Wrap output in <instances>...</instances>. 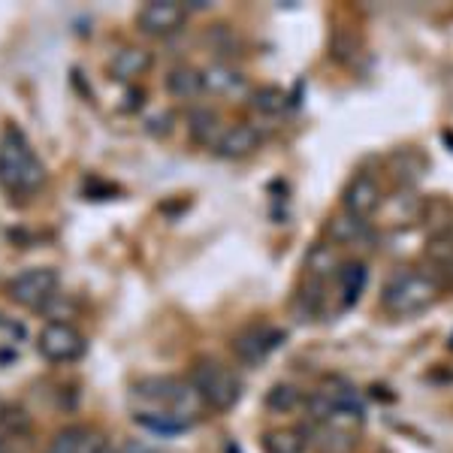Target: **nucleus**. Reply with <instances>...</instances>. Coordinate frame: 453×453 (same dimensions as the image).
Segmentation results:
<instances>
[{
  "instance_id": "nucleus-17",
  "label": "nucleus",
  "mask_w": 453,
  "mask_h": 453,
  "mask_svg": "<svg viewBox=\"0 0 453 453\" xmlns=\"http://www.w3.org/2000/svg\"><path fill=\"white\" fill-rule=\"evenodd\" d=\"M100 441L104 438H97L88 426H67L52 438L46 453H94Z\"/></svg>"
},
{
  "instance_id": "nucleus-23",
  "label": "nucleus",
  "mask_w": 453,
  "mask_h": 453,
  "mask_svg": "<svg viewBox=\"0 0 453 453\" xmlns=\"http://www.w3.org/2000/svg\"><path fill=\"white\" fill-rule=\"evenodd\" d=\"M0 426L6 433H19V435H27L31 433V418H27L25 408H16V405H6L4 418H0Z\"/></svg>"
},
{
  "instance_id": "nucleus-18",
  "label": "nucleus",
  "mask_w": 453,
  "mask_h": 453,
  "mask_svg": "<svg viewBox=\"0 0 453 453\" xmlns=\"http://www.w3.org/2000/svg\"><path fill=\"white\" fill-rule=\"evenodd\" d=\"M339 266L342 263L335 260L330 245H314L309 251V257H305V273H309V281L314 284H326L330 279H335Z\"/></svg>"
},
{
  "instance_id": "nucleus-6",
  "label": "nucleus",
  "mask_w": 453,
  "mask_h": 453,
  "mask_svg": "<svg viewBox=\"0 0 453 453\" xmlns=\"http://www.w3.org/2000/svg\"><path fill=\"white\" fill-rule=\"evenodd\" d=\"M88 342L85 335L67 320H49L36 335V350L46 357L49 363H76L82 360Z\"/></svg>"
},
{
  "instance_id": "nucleus-10",
  "label": "nucleus",
  "mask_w": 453,
  "mask_h": 453,
  "mask_svg": "<svg viewBox=\"0 0 453 453\" xmlns=\"http://www.w3.org/2000/svg\"><path fill=\"white\" fill-rule=\"evenodd\" d=\"M260 149V130L254 124H233L221 134V140L215 145V155L224 160H242Z\"/></svg>"
},
{
  "instance_id": "nucleus-20",
  "label": "nucleus",
  "mask_w": 453,
  "mask_h": 453,
  "mask_svg": "<svg viewBox=\"0 0 453 453\" xmlns=\"http://www.w3.org/2000/svg\"><path fill=\"white\" fill-rule=\"evenodd\" d=\"M251 109L266 119H275L288 109V94L279 85H260L257 91H251Z\"/></svg>"
},
{
  "instance_id": "nucleus-24",
  "label": "nucleus",
  "mask_w": 453,
  "mask_h": 453,
  "mask_svg": "<svg viewBox=\"0 0 453 453\" xmlns=\"http://www.w3.org/2000/svg\"><path fill=\"white\" fill-rule=\"evenodd\" d=\"M426 254L438 263V266L453 269V239H444V236L433 239L429 248H426Z\"/></svg>"
},
{
  "instance_id": "nucleus-12",
  "label": "nucleus",
  "mask_w": 453,
  "mask_h": 453,
  "mask_svg": "<svg viewBox=\"0 0 453 453\" xmlns=\"http://www.w3.org/2000/svg\"><path fill=\"white\" fill-rule=\"evenodd\" d=\"M151 64H155V55H151L149 49L127 46V49H121V52H115V58L109 61V73H112V79H119V82H134V79H140L151 70Z\"/></svg>"
},
{
  "instance_id": "nucleus-1",
  "label": "nucleus",
  "mask_w": 453,
  "mask_h": 453,
  "mask_svg": "<svg viewBox=\"0 0 453 453\" xmlns=\"http://www.w3.org/2000/svg\"><path fill=\"white\" fill-rule=\"evenodd\" d=\"M46 185V166L36 157L27 136L19 127H4L0 134V188L12 196H31Z\"/></svg>"
},
{
  "instance_id": "nucleus-26",
  "label": "nucleus",
  "mask_w": 453,
  "mask_h": 453,
  "mask_svg": "<svg viewBox=\"0 0 453 453\" xmlns=\"http://www.w3.org/2000/svg\"><path fill=\"white\" fill-rule=\"evenodd\" d=\"M0 453H10V448H6V444H4V441H0Z\"/></svg>"
},
{
  "instance_id": "nucleus-15",
  "label": "nucleus",
  "mask_w": 453,
  "mask_h": 453,
  "mask_svg": "<svg viewBox=\"0 0 453 453\" xmlns=\"http://www.w3.org/2000/svg\"><path fill=\"white\" fill-rule=\"evenodd\" d=\"M134 420L140 423L142 429H149V433L155 435H179V433H188V429L194 426V418H185V414L179 411H136Z\"/></svg>"
},
{
  "instance_id": "nucleus-4",
  "label": "nucleus",
  "mask_w": 453,
  "mask_h": 453,
  "mask_svg": "<svg viewBox=\"0 0 453 453\" xmlns=\"http://www.w3.org/2000/svg\"><path fill=\"white\" fill-rule=\"evenodd\" d=\"M191 384L203 405L215 408V411H230L239 402V396H242V381L218 360H209V357L206 360H196L191 372Z\"/></svg>"
},
{
  "instance_id": "nucleus-16",
  "label": "nucleus",
  "mask_w": 453,
  "mask_h": 453,
  "mask_svg": "<svg viewBox=\"0 0 453 453\" xmlns=\"http://www.w3.org/2000/svg\"><path fill=\"white\" fill-rule=\"evenodd\" d=\"M166 91L179 100H196L203 91V70L191 67V64H179L166 73Z\"/></svg>"
},
{
  "instance_id": "nucleus-11",
  "label": "nucleus",
  "mask_w": 453,
  "mask_h": 453,
  "mask_svg": "<svg viewBox=\"0 0 453 453\" xmlns=\"http://www.w3.org/2000/svg\"><path fill=\"white\" fill-rule=\"evenodd\" d=\"M203 91L211 94V97H236V94L248 91V82L236 67L218 61L203 70Z\"/></svg>"
},
{
  "instance_id": "nucleus-13",
  "label": "nucleus",
  "mask_w": 453,
  "mask_h": 453,
  "mask_svg": "<svg viewBox=\"0 0 453 453\" xmlns=\"http://www.w3.org/2000/svg\"><path fill=\"white\" fill-rule=\"evenodd\" d=\"M366 284H369L366 263H360V260L342 263L339 273H335V290H339V305H342V309H350V305L363 296Z\"/></svg>"
},
{
  "instance_id": "nucleus-27",
  "label": "nucleus",
  "mask_w": 453,
  "mask_h": 453,
  "mask_svg": "<svg viewBox=\"0 0 453 453\" xmlns=\"http://www.w3.org/2000/svg\"><path fill=\"white\" fill-rule=\"evenodd\" d=\"M4 411H6V405H4V402H0V418H4Z\"/></svg>"
},
{
  "instance_id": "nucleus-5",
  "label": "nucleus",
  "mask_w": 453,
  "mask_h": 453,
  "mask_svg": "<svg viewBox=\"0 0 453 453\" xmlns=\"http://www.w3.org/2000/svg\"><path fill=\"white\" fill-rule=\"evenodd\" d=\"M58 284H61V275L52 266H34L19 273L16 279H10L6 284V296L12 299L21 309H34L42 311L49 309V303L58 296Z\"/></svg>"
},
{
  "instance_id": "nucleus-2",
  "label": "nucleus",
  "mask_w": 453,
  "mask_h": 453,
  "mask_svg": "<svg viewBox=\"0 0 453 453\" xmlns=\"http://www.w3.org/2000/svg\"><path fill=\"white\" fill-rule=\"evenodd\" d=\"M438 284L433 275L418 273V269H402L387 281L381 294V309L393 318H414V314L426 311L438 299Z\"/></svg>"
},
{
  "instance_id": "nucleus-21",
  "label": "nucleus",
  "mask_w": 453,
  "mask_h": 453,
  "mask_svg": "<svg viewBox=\"0 0 453 453\" xmlns=\"http://www.w3.org/2000/svg\"><path fill=\"white\" fill-rule=\"evenodd\" d=\"M330 236H333V242H339V245H357L369 236V230H366V221H357V218H350V215H342V218H333Z\"/></svg>"
},
{
  "instance_id": "nucleus-8",
  "label": "nucleus",
  "mask_w": 453,
  "mask_h": 453,
  "mask_svg": "<svg viewBox=\"0 0 453 453\" xmlns=\"http://www.w3.org/2000/svg\"><path fill=\"white\" fill-rule=\"evenodd\" d=\"M284 342V333L273 324H251L233 339V354L245 363V366H260L275 348Z\"/></svg>"
},
{
  "instance_id": "nucleus-7",
  "label": "nucleus",
  "mask_w": 453,
  "mask_h": 453,
  "mask_svg": "<svg viewBox=\"0 0 453 453\" xmlns=\"http://www.w3.org/2000/svg\"><path fill=\"white\" fill-rule=\"evenodd\" d=\"M188 6L175 4V0H151L136 12V27L145 36H173L185 27L188 21Z\"/></svg>"
},
{
  "instance_id": "nucleus-22",
  "label": "nucleus",
  "mask_w": 453,
  "mask_h": 453,
  "mask_svg": "<svg viewBox=\"0 0 453 453\" xmlns=\"http://www.w3.org/2000/svg\"><path fill=\"white\" fill-rule=\"evenodd\" d=\"M303 405V393L296 390L294 384H275L273 390L266 393V408L273 414H290Z\"/></svg>"
},
{
  "instance_id": "nucleus-3",
  "label": "nucleus",
  "mask_w": 453,
  "mask_h": 453,
  "mask_svg": "<svg viewBox=\"0 0 453 453\" xmlns=\"http://www.w3.org/2000/svg\"><path fill=\"white\" fill-rule=\"evenodd\" d=\"M134 402H140L136 411H179L185 418H194L200 396H196L194 384L179 381L173 375H151L134 384Z\"/></svg>"
},
{
  "instance_id": "nucleus-14",
  "label": "nucleus",
  "mask_w": 453,
  "mask_h": 453,
  "mask_svg": "<svg viewBox=\"0 0 453 453\" xmlns=\"http://www.w3.org/2000/svg\"><path fill=\"white\" fill-rule=\"evenodd\" d=\"M224 130L226 127L221 124V115H218L215 109L200 106V109H191V115H188V134H191V140L200 142V145L215 149Z\"/></svg>"
},
{
  "instance_id": "nucleus-25",
  "label": "nucleus",
  "mask_w": 453,
  "mask_h": 453,
  "mask_svg": "<svg viewBox=\"0 0 453 453\" xmlns=\"http://www.w3.org/2000/svg\"><path fill=\"white\" fill-rule=\"evenodd\" d=\"M94 453H121V450L115 448V444H109V441H100L97 448H94Z\"/></svg>"
},
{
  "instance_id": "nucleus-9",
  "label": "nucleus",
  "mask_w": 453,
  "mask_h": 453,
  "mask_svg": "<svg viewBox=\"0 0 453 453\" xmlns=\"http://www.w3.org/2000/svg\"><path fill=\"white\" fill-rule=\"evenodd\" d=\"M381 185H378L375 175L369 173H357L354 179L348 181L345 194H342V206H345V215L357 218V221H366V218L375 215L381 209Z\"/></svg>"
},
{
  "instance_id": "nucleus-19",
  "label": "nucleus",
  "mask_w": 453,
  "mask_h": 453,
  "mask_svg": "<svg viewBox=\"0 0 453 453\" xmlns=\"http://www.w3.org/2000/svg\"><path fill=\"white\" fill-rule=\"evenodd\" d=\"M309 448V438L303 429H273V433L263 435V450L266 453H305Z\"/></svg>"
}]
</instances>
